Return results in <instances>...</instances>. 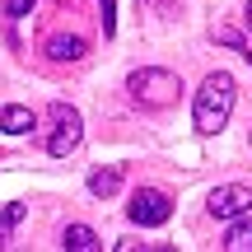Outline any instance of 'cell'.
Listing matches in <instances>:
<instances>
[{
	"label": "cell",
	"mask_w": 252,
	"mask_h": 252,
	"mask_svg": "<svg viewBox=\"0 0 252 252\" xmlns=\"http://www.w3.org/2000/svg\"><path fill=\"white\" fill-rule=\"evenodd\" d=\"M234 98H238L234 75H229V70H210L206 80H201V89H196V103H191V122H196V131L201 135H220L229 126Z\"/></svg>",
	"instance_id": "6da1fadb"
},
{
	"label": "cell",
	"mask_w": 252,
	"mask_h": 252,
	"mask_svg": "<svg viewBox=\"0 0 252 252\" xmlns=\"http://www.w3.org/2000/svg\"><path fill=\"white\" fill-rule=\"evenodd\" d=\"M126 89H131V98L140 103V108H173L182 84H178V75H173V70H159V65H140V70H131Z\"/></svg>",
	"instance_id": "7a4b0ae2"
},
{
	"label": "cell",
	"mask_w": 252,
	"mask_h": 252,
	"mask_svg": "<svg viewBox=\"0 0 252 252\" xmlns=\"http://www.w3.org/2000/svg\"><path fill=\"white\" fill-rule=\"evenodd\" d=\"M52 122H56V131H52V140H47V154H52V159L75 154V150H80V140H84L80 112H75L70 103H52Z\"/></svg>",
	"instance_id": "3957f363"
},
{
	"label": "cell",
	"mask_w": 252,
	"mask_h": 252,
	"mask_svg": "<svg viewBox=\"0 0 252 252\" xmlns=\"http://www.w3.org/2000/svg\"><path fill=\"white\" fill-rule=\"evenodd\" d=\"M206 206H210L215 220H229V224H234V220H243L248 210H252V187H243V182H224V187L210 191Z\"/></svg>",
	"instance_id": "277c9868"
},
{
	"label": "cell",
	"mask_w": 252,
	"mask_h": 252,
	"mask_svg": "<svg viewBox=\"0 0 252 252\" xmlns=\"http://www.w3.org/2000/svg\"><path fill=\"white\" fill-rule=\"evenodd\" d=\"M126 215L135 220V224H145V229H154V224H163V220L173 215V201L163 196L159 187H140L131 196V206H126Z\"/></svg>",
	"instance_id": "5b68a950"
},
{
	"label": "cell",
	"mask_w": 252,
	"mask_h": 252,
	"mask_svg": "<svg viewBox=\"0 0 252 252\" xmlns=\"http://www.w3.org/2000/svg\"><path fill=\"white\" fill-rule=\"evenodd\" d=\"M84 52H89V42L75 33H56L47 37V61H84Z\"/></svg>",
	"instance_id": "8992f818"
},
{
	"label": "cell",
	"mask_w": 252,
	"mask_h": 252,
	"mask_svg": "<svg viewBox=\"0 0 252 252\" xmlns=\"http://www.w3.org/2000/svg\"><path fill=\"white\" fill-rule=\"evenodd\" d=\"M37 126L33 108H19V103H9V108H0V131L5 135H28Z\"/></svg>",
	"instance_id": "52a82bcc"
},
{
	"label": "cell",
	"mask_w": 252,
	"mask_h": 252,
	"mask_svg": "<svg viewBox=\"0 0 252 252\" xmlns=\"http://www.w3.org/2000/svg\"><path fill=\"white\" fill-rule=\"evenodd\" d=\"M61 248H65V252H103L98 234H94L89 224H65V234H61Z\"/></svg>",
	"instance_id": "ba28073f"
},
{
	"label": "cell",
	"mask_w": 252,
	"mask_h": 252,
	"mask_svg": "<svg viewBox=\"0 0 252 252\" xmlns=\"http://www.w3.org/2000/svg\"><path fill=\"white\" fill-rule=\"evenodd\" d=\"M117 187H122V168H98V173H89V196L108 201V196H117Z\"/></svg>",
	"instance_id": "9c48e42d"
},
{
	"label": "cell",
	"mask_w": 252,
	"mask_h": 252,
	"mask_svg": "<svg viewBox=\"0 0 252 252\" xmlns=\"http://www.w3.org/2000/svg\"><path fill=\"white\" fill-rule=\"evenodd\" d=\"M224 252H252V220H234L229 224V234H224Z\"/></svg>",
	"instance_id": "30bf717a"
},
{
	"label": "cell",
	"mask_w": 252,
	"mask_h": 252,
	"mask_svg": "<svg viewBox=\"0 0 252 252\" xmlns=\"http://www.w3.org/2000/svg\"><path fill=\"white\" fill-rule=\"evenodd\" d=\"M24 215H28V206H24V201H9V206L0 210V243H5V238L14 234L19 224H24Z\"/></svg>",
	"instance_id": "8fae6325"
},
{
	"label": "cell",
	"mask_w": 252,
	"mask_h": 252,
	"mask_svg": "<svg viewBox=\"0 0 252 252\" xmlns=\"http://www.w3.org/2000/svg\"><path fill=\"white\" fill-rule=\"evenodd\" d=\"M98 9H103V33H117V0H98Z\"/></svg>",
	"instance_id": "7c38bea8"
},
{
	"label": "cell",
	"mask_w": 252,
	"mask_h": 252,
	"mask_svg": "<svg viewBox=\"0 0 252 252\" xmlns=\"http://www.w3.org/2000/svg\"><path fill=\"white\" fill-rule=\"evenodd\" d=\"M215 42H224V47H234V52H248V42L234 33V28H215Z\"/></svg>",
	"instance_id": "4fadbf2b"
},
{
	"label": "cell",
	"mask_w": 252,
	"mask_h": 252,
	"mask_svg": "<svg viewBox=\"0 0 252 252\" xmlns=\"http://www.w3.org/2000/svg\"><path fill=\"white\" fill-rule=\"evenodd\" d=\"M33 14V0H5V19H24Z\"/></svg>",
	"instance_id": "5bb4252c"
},
{
	"label": "cell",
	"mask_w": 252,
	"mask_h": 252,
	"mask_svg": "<svg viewBox=\"0 0 252 252\" xmlns=\"http://www.w3.org/2000/svg\"><path fill=\"white\" fill-rule=\"evenodd\" d=\"M112 252H154V248H145V243H140V238H122V243H117V248H112Z\"/></svg>",
	"instance_id": "9a60e30c"
},
{
	"label": "cell",
	"mask_w": 252,
	"mask_h": 252,
	"mask_svg": "<svg viewBox=\"0 0 252 252\" xmlns=\"http://www.w3.org/2000/svg\"><path fill=\"white\" fill-rule=\"evenodd\" d=\"M243 24H248V33H252V0H248V9H243Z\"/></svg>",
	"instance_id": "2e32d148"
},
{
	"label": "cell",
	"mask_w": 252,
	"mask_h": 252,
	"mask_svg": "<svg viewBox=\"0 0 252 252\" xmlns=\"http://www.w3.org/2000/svg\"><path fill=\"white\" fill-rule=\"evenodd\" d=\"M154 252H178V248H168V243H163V248H154Z\"/></svg>",
	"instance_id": "e0dca14e"
},
{
	"label": "cell",
	"mask_w": 252,
	"mask_h": 252,
	"mask_svg": "<svg viewBox=\"0 0 252 252\" xmlns=\"http://www.w3.org/2000/svg\"><path fill=\"white\" fill-rule=\"evenodd\" d=\"M243 56H248V61H252V47H248V52H243Z\"/></svg>",
	"instance_id": "ac0fdd59"
}]
</instances>
